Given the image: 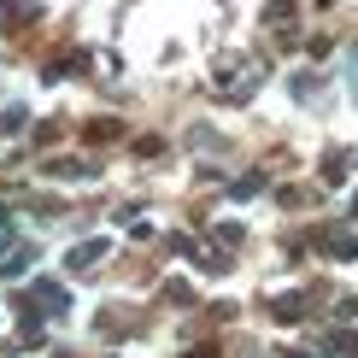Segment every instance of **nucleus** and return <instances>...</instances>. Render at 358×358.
I'll return each mask as SVG.
<instances>
[{
	"mask_svg": "<svg viewBox=\"0 0 358 358\" xmlns=\"http://www.w3.org/2000/svg\"><path fill=\"white\" fill-rule=\"evenodd\" d=\"M94 259H100V241H88V247H77V252H71V271H88Z\"/></svg>",
	"mask_w": 358,
	"mask_h": 358,
	"instance_id": "obj_1",
	"label": "nucleus"
}]
</instances>
